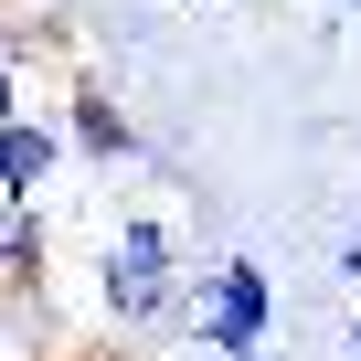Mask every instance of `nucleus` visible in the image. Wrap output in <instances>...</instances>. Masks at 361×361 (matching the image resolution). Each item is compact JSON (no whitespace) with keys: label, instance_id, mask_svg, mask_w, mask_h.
Returning a JSON list of instances; mask_svg holds the SVG:
<instances>
[{"label":"nucleus","instance_id":"7","mask_svg":"<svg viewBox=\"0 0 361 361\" xmlns=\"http://www.w3.org/2000/svg\"><path fill=\"white\" fill-rule=\"evenodd\" d=\"M11 106H22V75H11V64H0V117H11Z\"/></svg>","mask_w":361,"mask_h":361},{"label":"nucleus","instance_id":"9","mask_svg":"<svg viewBox=\"0 0 361 361\" xmlns=\"http://www.w3.org/2000/svg\"><path fill=\"white\" fill-rule=\"evenodd\" d=\"M350 361H361V319H350Z\"/></svg>","mask_w":361,"mask_h":361},{"label":"nucleus","instance_id":"5","mask_svg":"<svg viewBox=\"0 0 361 361\" xmlns=\"http://www.w3.org/2000/svg\"><path fill=\"white\" fill-rule=\"evenodd\" d=\"M43 255H54V234H43V213L22 202V192H0V287H43Z\"/></svg>","mask_w":361,"mask_h":361},{"label":"nucleus","instance_id":"2","mask_svg":"<svg viewBox=\"0 0 361 361\" xmlns=\"http://www.w3.org/2000/svg\"><path fill=\"white\" fill-rule=\"evenodd\" d=\"M192 340L213 350V361H266V329H276V276L255 266V255H213V266H192Z\"/></svg>","mask_w":361,"mask_h":361},{"label":"nucleus","instance_id":"4","mask_svg":"<svg viewBox=\"0 0 361 361\" xmlns=\"http://www.w3.org/2000/svg\"><path fill=\"white\" fill-rule=\"evenodd\" d=\"M54 159H64V128L54 117H32V106H11V117H0V192H43V180H54Z\"/></svg>","mask_w":361,"mask_h":361},{"label":"nucleus","instance_id":"3","mask_svg":"<svg viewBox=\"0 0 361 361\" xmlns=\"http://www.w3.org/2000/svg\"><path fill=\"white\" fill-rule=\"evenodd\" d=\"M54 128H64V149H85V159H106V170H117V159H138V128H128V106H117L96 75H75V96H64V117H54Z\"/></svg>","mask_w":361,"mask_h":361},{"label":"nucleus","instance_id":"8","mask_svg":"<svg viewBox=\"0 0 361 361\" xmlns=\"http://www.w3.org/2000/svg\"><path fill=\"white\" fill-rule=\"evenodd\" d=\"M340 276H361V234H350V245H340Z\"/></svg>","mask_w":361,"mask_h":361},{"label":"nucleus","instance_id":"6","mask_svg":"<svg viewBox=\"0 0 361 361\" xmlns=\"http://www.w3.org/2000/svg\"><path fill=\"white\" fill-rule=\"evenodd\" d=\"M43 43H54V22H11V11H0V64H11V75H22Z\"/></svg>","mask_w":361,"mask_h":361},{"label":"nucleus","instance_id":"1","mask_svg":"<svg viewBox=\"0 0 361 361\" xmlns=\"http://www.w3.org/2000/svg\"><path fill=\"white\" fill-rule=\"evenodd\" d=\"M96 298H106V319H117V329H170L180 308H192L180 234H170V224H149V213H128V224L106 234V255H96Z\"/></svg>","mask_w":361,"mask_h":361}]
</instances>
